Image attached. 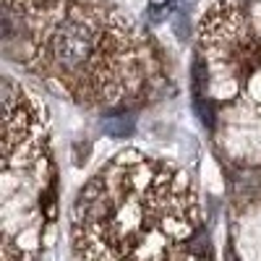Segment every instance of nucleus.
Returning a JSON list of instances; mask_svg holds the SVG:
<instances>
[{
    "mask_svg": "<svg viewBox=\"0 0 261 261\" xmlns=\"http://www.w3.org/2000/svg\"><path fill=\"white\" fill-rule=\"evenodd\" d=\"M76 261H212L191 178L123 151L73 204Z\"/></svg>",
    "mask_w": 261,
    "mask_h": 261,
    "instance_id": "nucleus-1",
    "label": "nucleus"
},
{
    "mask_svg": "<svg viewBox=\"0 0 261 261\" xmlns=\"http://www.w3.org/2000/svg\"><path fill=\"white\" fill-rule=\"evenodd\" d=\"M102 128H105V134H107V136L125 139V136L134 134V120H128V118H107Z\"/></svg>",
    "mask_w": 261,
    "mask_h": 261,
    "instance_id": "nucleus-3",
    "label": "nucleus"
},
{
    "mask_svg": "<svg viewBox=\"0 0 261 261\" xmlns=\"http://www.w3.org/2000/svg\"><path fill=\"white\" fill-rule=\"evenodd\" d=\"M34 50L76 102L115 110L139 89V53L128 24L84 0L34 3Z\"/></svg>",
    "mask_w": 261,
    "mask_h": 261,
    "instance_id": "nucleus-2",
    "label": "nucleus"
}]
</instances>
